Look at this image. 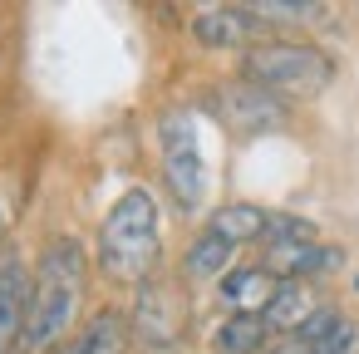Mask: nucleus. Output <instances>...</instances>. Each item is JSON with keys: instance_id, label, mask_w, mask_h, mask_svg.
Masks as SVG:
<instances>
[{"instance_id": "obj_1", "label": "nucleus", "mask_w": 359, "mask_h": 354, "mask_svg": "<svg viewBox=\"0 0 359 354\" xmlns=\"http://www.w3.org/2000/svg\"><path fill=\"white\" fill-rule=\"evenodd\" d=\"M89 295V251L74 236H50L30 271V305H25V334L20 354H55L79 325Z\"/></svg>"}, {"instance_id": "obj_12", "label": "nucleus", "mask_w": 359, "mask_h": 354, "mask_svg": "<svg viewBox=\"0 0 359 354\" xmlns=\"http://www.w3.org/2000/svg\"><path fill=\"white\" fill-rule=\"evenodd\" d=\"M266 226H271V212L261 202H222L212 217H207V231H217L222 241H231L236 251L241 246H261L266 241Z\"/></svg>"}, {"instance_id": "obj_3", "label": "nucleus", "mask_w": 359, "mask_h": 354, "mask_svg": "<svg viewBox=\"0 0 359 354\" xmlns=\"http://www.w3.org/2000/svg\"><path fill=\"white\" fill-rule=\"evenodd\" d=\"M241 79L271 89L276 99H315L334 79V60L310 40H261L241 55Z\"/></svg>"}, {"instance_id": "obj_7", "label": "nucleus", "mask_w": 359, "mask_h": 354, "mask_svg": "<svg viewBox=\"0 0 359 354\" xmlns=\"http://www.w3.org/2000/svg\"><path fill=\"white\" fill-rule=\"evenodd\" d=\"M187 30H192V40L202 50H236V55H246L261 40H271V30L251 15V6H207V11L192 15Z\"/></svg>"}, {"instance_id": "obj_17", "label": "nucleus", "mask_w": 359, "mask_h": 354, "mask_svg": "<svg viewBox=\"0 0 359 354\" xmlns=\"http://www.w3.org/2000/svg\"><path fill=\"white\" fill-rule=\"evenodd\" d=\"M310 349H315V354H359V320L344 315V320H339L320 344H310Z\"/></svg>"}, {"instance_id": "obj_16", "label": "nucleus", "mask_w": 359, "mask_h": 354, "mask_svg": "<svg viewBox=\"0 0 359 354\" xmlns=\"http://www.w3.org/2000/svg\"><path fill=\"white\" fill-rule=\"evenodd\" d=\"M266 241H320V231H315V222H310V217H295V212H271ZM266 241H261V246H266Z\"/></svg>"}, {"instance_id": "obj_9", "label": "nucleus", "mask_w": 359, "mask_h": 354, "mask_svg": "<svg viewBox=\"0 0 359 354\" xmlns=\"http://www.w3.org/2000/svg\"><path fill=\"white\" fill-rule=\"evenodd\" d=\"M276 285H280V280H276L271 271H261V266H236L231 275L217 280V295H222L226 315H266Z\"/></svg>"}, {"instance_id": "obj_15", "label": "nucleus", "mask_w": 359, "mask_h": 354, "mask_svg": "<svg viewBox=\"0 0 359 354\" xmlns=\"http://www.w3.org/2000/svg\"><path fill=\"white\" fill-rule=\"evenodd\" d=\"M251 15L271 30V25H310L325 15V6H305V0H251Z\"/></svg>"}, {"instance_id": "obj_19", "label": "nucleus", "mask_w": 359, "mask_h": 354, "mask_svg": "<svg viewBox=\"0 0 359 354\" xmlns=\"http://www.w3.org/2000/svg\"><path fill=\"white\" fill-rule=\"evenodd\" d=\"M266 354H315L305 339H295V334H280V339H271V349Z\"/></svg>"}, {"instance_id": "obj_14", "label": "nucleus", "mask_w": 359, "mask_h": 354, "mask_svg": "<svg viewBox=\"0 0 359 354\" xmlns=\"http://www.w3.org/2000/svg\"><path fill=\"white\" fill-rule=\"evenodd\" d=\"M271 329L261 315H222L212 329V354H266L271 349Z\"/></svg>"}, {"instance_id": "obj_5", "label": "nucleus", "mask_w": 359, "mask_h": 354, "mask_svg": "<svg viewBox=\"0 0 359 354\" xmlns=\"http://www.w3.org/2000/svg\"><path fill=\"white\" fill-rule=\"evenodd\" d=\"M212 109L222 118V128L231 138H261V133H276L290 123V109L285 99H276L271 89L251 84V79H231L212 94Z\"/></svg>"}, {"instance_id": "obj_4", "label": "nucleus", "mask_w": 359, "mask_h": 354, "mask_svg": "<svg viewBox=\"0 0 359 354\" xmlns=\"http://www.w3.org/2000/svg\"><path fill=\"white\" fill-rule=\"evenodd\" d=\"M158 153H163V187L172 192V202L192 217L202 212L207 202V187H212V172H207V158H202V143H197V118L192 109H168L158 118Z\"/></svg>"}, {"instance_id": "obj_10", "label": "nucleus", "mask_w": 359, "mask_h": 354, "mask_svg": "<svg viewBox=\"0 0 359 354\" xmlns=\"http://www.w3.org/2000/svg\"><path fill=\"white\" fill-rule=\"evenodd\" d=\"M128 344H133L128 315L123 310H94L84 320V329L65 349H55V354H128Z\"/></svg>"}, {"instance_id": "obj_6", "label": "nucleus", "mask_w": 359, "mask_h": 354, "mask_svg": "<svg viewBox=\"0 0 359 354\" xmlns=\"http://www.w3.org/2000/svg\"><path fill=\"white\" fill-rule=\"evenodd\" d=\"M182 320H187V310H182V300H177V285L172 280H148V285H138V300H133V315H128V325H133V339L143 344V349H172L177 344V334H182Z\"/></svg>"}, {"instance_id": "obj_11", "label": "nucleus", "mask_w": 359, "mask_h": 354, "mask_svg": "<svg viewBox=\"0 0 359 354\" xmlns=\"http://www.w3.org/2000/svg\"><path fill=\"white\" fill-rule=\"evenodd\" d=\"M177 271H182V280H187V285L222 280V275H231V271H236V246L202 226V231L187 241V251H182V266H177Z\"/></svg>"}, {"instance_id": "obj_2", "label": "nucleus", "mask_w": 359, "mask_h": 354, "mask_svg": "<svg viewBox=\"0 0 359 354\" xmlns=\"http://www.w3.org/2000/svg\"><path fill=\"white\" fill-rule=\"evenodd\" d=\"M99 271L114 285H148L163 261V212L148 187H128L99 222Z\"/></svg>"}, {"instance_id": "obj_13", "label": "nucleus", "mask_w": 359, "mask_h": 354, "mask_svg": "<svg viewBox=\"0 0 359 354\" xmlns=\"http://www.w3.org/2000/svg\"><path fill=\"white\" fill-rule=\"evenodd\" d=\"M315 310H320V300H315V285H310V280H280L261 320H266V329L280 339V334H300V325H305Z\"/></svg>"}, {"instance_id": "obj_20", "label": "nucleus", "mask_w": 359, "mask_h": 354, "mask_svg": "<svg viewBox=\"0 0 359 354\" xmlns=\"http://www.w3.org/2000/svg\"><path fill=\"white\" fill-rule=\"evenodd\" d=\"M6 226L11 222H6V207H0V256H6Z\"/></svg>"}, {"instance_id": "obj_8", "label": "nucleus", "mask_w": 359, "mask_h": 354, "mask_svg": "<svg viewBox=\"0 0 359 354\" xmlns=\"http://www.w3.org/2000/svg\"><path fill=\"white\" fill-rule=\"evenodd\" d=\"M25 305H30V271L15 251H6L0 256V354H20Z\"/></svg>"}, {"instance_id": "obj_18", "label": "nucleus", "mask_w": 359, "mask_h": 354, "mask_svg": "<svg viewBox=\"0 0 359 354\" xmlns=\"http://www.w3.org/2000/svg\"><path fill=\"white\" fill-rule=\"evenodd\" d=\"M339 320H344V310H339V305H330V300H320V310H315V315L300 325V334H295V339H305V344H320V339H325V334H330Z\"/></svg>"}]
</instances>
